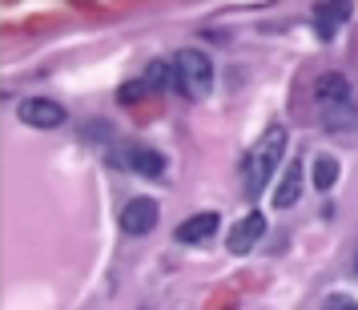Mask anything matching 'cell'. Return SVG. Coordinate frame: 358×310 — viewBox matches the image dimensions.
Segmentation results:
<instances>
[{
	"label": "cell",
	"mask_w": 358,
	"mask_h": 310,
	"mask_svg": "<svg viewBox=\"0 0 358 310\" xmlns=\"http://www.w3.org/2000/svg\"><path fill=\"white\" fill-rule=\"evenodd\" d=\"M282 153H286V129L274 125V129L262 133V141L250 149V157H245V194L250 197H262V190L274 178V165H278Z\"/></svg>",
	"instance_id": "cell-1"
},
{
	"label": "cell",
	"mask_w": 358,
	"mask_h": 310,
	"mask_svg": "<svg viewBox=\"0 0 358 310\" xmlns=\"http://www.w3.org/2000/svg\"><path fill=\"white\" fill-rule=\"evenodd\" d=\"M173 65H178V81L185 97H206L213 89V61L201 49H181Z\"/></svg>",
	"instance_id": "cell-2"
},
{
	"label": "cell",
	"mask_w": 358,
	"mask_h": 310,
	"mask_svg": "<svg viewBox=\"0 0 358 310\" xmlns=\"http://www.w3.org/2000/svg\"><path fill=\"white\" fill-rule=\"evenodd\" d=\"M153 226H157V202L153 197H133V202H125V210H121V230L125 234L145 238Z\"/></svg>",
	"instance_id": "cell-3"
},
{
	"label": "cell",
	"mask_w": 358,
	"mask_h": 310,
	"mask_svg": "<svg viewBox=\"0 0 358 310\" xmlns=\"http://www.w3.org/2000/svg\"><path fill=\"white\" fill-rule=\"evenodd\" d=\"M20 121L24 125H36V129H57L65 121V105H57L49 97H29L20 105Z\"/></svg>",
	"instance_id": "cell-4"
},
{
	"label": "cell",
	"mask_w": 358,
	"mask_h": 310,
	"mask_svg": "<svg viewBox=\"0 0 358 310\" xmlns=\"http://www.w3.org/2000/svg\"><path fill=\"white\" fill-rule=\"evenodd\" d=\"M262 234H266V218H262V213H245L242 222L229 230V242H226L229 254H238V258L250 254V250L262 242Z\"/></svg>",
	"instance_id": "cell-5"
},
{
	"label": "cell",
	"mask_w": 358,
	"mask_h": 310,
	"mask_svg": "<svg viewBox=\"0 0 358 310\" xmlns=\"http://www.w3.org/2000/svg\"><path fill=\"white\" fill-rule=\"evenodd\" d=\"M129 169H137L141 178H162L165 157L157 153V149H149V146H133L129 149Z\"/></svg>",
	"instance_id": "cell-6"
},
{
	"label": "cell",
	"mask_w": 358,
	"mask_h": 310,
	"mask_svg": "<svg viewBox=\"0 0 358 310\" xmlns=\"http://www.w3.org/2000/svg\"><path fill=\"white\" fill-rule=\"evenodd\" d=\"M298 194H302V165L290 162L286 174H282V185H278V194H274V206L278 210H290L294 202H298Z\"/></svg>",
	"instance_id": "cell-7"
},
{
	"label": "cell",
	"mask_w": 358,
	"mask_h": 310,
	"mask_svg": "<svg viewBox=\"0 0 358 310\" xmlns=\"http://www.w3.org/2000/svg\"><path fill=\"white\" fill-rule=\"evenodd\" d=\"M210 234H217V213H197V218H189V222L178 226L181 242H206Z\"/></svg>",
	"instance_id": "cell-8"
},
{
	"label": "cell",
	"mask_w": 358,
	"mask_h": 310,
	"mask_svg": "<svg viewBox=\"0 0 358 310\" xmlns=\"http://www.w3.org/2000/svg\"><path fill=\"white\" fill-rule=\"evenodd\" d=\"M334 181H338V157H330V153H318V162H314V185H318V190L326 194Z\"/></svg>",
	"instance_id": "cell-9"
},
{
	"label": "cell",
	"mask_w": 358,
	"mask_h": 310,
	"mask_svg": "<svg viewBox=\"0 0 358 310\" xmlns=\"http://www.w3.org/2000/svg\"><path fill=\"white\" fill-rule=\"evenodd\" d=\"M346 17H350V4H318V29L322 33H330V24Z\"/></svg>",
	"instance_id": "cell-10"
},
{
	"label": "cell",
	"mask_w": 358,
	"mask_h": 310,
	"mask_svg": "<svg viewBox=\"0 0 358 310\" xmlns=\"http://www.w3.org/2000/svg\"><path fill=\"white\" fill-rule=\"evenodd\" d=\"M326 310H358V302H350V298H330Z\"/></svg>",
	"instance_id": "cell-11"
}]
</instances>
